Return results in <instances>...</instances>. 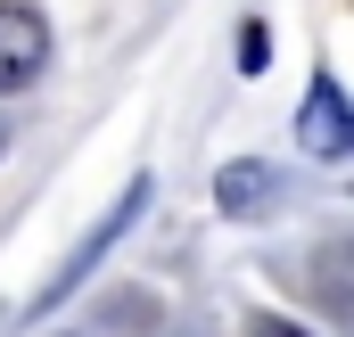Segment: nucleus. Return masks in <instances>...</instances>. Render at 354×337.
Returning a JSON list of instances; mask_svg holds the SVG:
<instances>
[{
    "mask_svg": "<svg viewBox=\"0 0 354 337\" xmlns=\"http://www.w3.org/2000/svg\"><path fill=\"white\" fill-rule=\"evenodd\" d=\"M256 337H313V329H297V321H280V313H264V321H256Z\"/></svg>",
    "mask_w": 354,
    "mask_h": 337,
    "instance_id": "nucleus-6",
    "label": "nucleus"
},
{
    "mask_svg": "<svg viewBox=\"0 0 354 337\" xmlns=\"http://www.w3.org/2000/svg\"><path fill=\"white\" fill-rule=\"evenodd\" d=\"M297 140H305L313 157H346V148H354V115H346V99H338V83H313V90H305Z\"/></svg>",
    "mask_w": 354,
    "mask_h": 337,
    "instance_id": "nucleus-2",
    "label": "nucleus"
},
{
    "mask_svg": "<svg viewBox=\"0 0 354 337\" xmlns=\"http://www.w3.org/2000/svg\"><path fill=\"white\" fill-rule=\"evenodd\" d=\"M264 58H272V33L248 17V25H239V75H264Z\"/></svg>",
    "mask_w": 354,
    "mask_h": 337,
    "instance_id": "nucleus-5",
    "label": "nucleus"
},
{
    "mask_svg": "<svg viewBox=\"0 0 354 337\" xmlns=\"http://www.w3.org/2000/svg\"><path fill=\"white\" fill-rule=\"evenodd\" d=\"M50 66V25L25 0H0V90H25Z\"/></svg>",
    "mask_w": 354,
    "mask_h": 337,
    "instance_id": "nucleus-1",
    "label": "nucleus"
},
{
    "mask_svg": "<svg viewBox=\"0 0 354 337\" xmlns=\"http://www.w3.org/2000/svg\"><path fill=\"white\" fill-rule=\"evenodd\" d=\"M214 198H223V214L248 222V214H264L272 198H280V173H272V165H223V173H214Z\"/></svg>",
    "mask_w": 354,
    "mask_h": 337,
    "instance_id": "nucleus-3",
    "label": "nucleus"
},
{
    "mask_svg": "<svg viewBox=\"0 0 354 337\" xmlns=\"http://www.w3.org/2000/svg\"><path fill=\"white\" fill-rule=\"evenodd\" d=\"M313 296H322V313L354 321V239H338V247L313 255Z\"/></svg>",
    "mask_w": 354,
    "mask_h": 337,
    "instance_id": "nucleus-4",
    "label": "nucleus"
},
{
    "mask_svg": "<svg viewBox=\"0 0 354 337\" xmlns=\"http://www.w3.org/2000/svg\"><path fill=\"white\" fill-rule=\"evenodd\" d=\"M0 148H8V132H0Z\"/></svg>",
    "mask_w": 354,
    "mask_h": 337,
    "instance_id": "nucleus-7",
    "label": "nucleus"
}]
</instances>
